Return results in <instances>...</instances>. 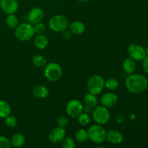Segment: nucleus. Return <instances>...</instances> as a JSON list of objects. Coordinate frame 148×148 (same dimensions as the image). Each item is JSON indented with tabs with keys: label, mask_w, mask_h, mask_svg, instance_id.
<instances>
[{
	"label": "nucleus",
	"mask_w": 148,
	"mask_h": 148,
	"mask_svg": "<svg viewBox=\"0 0 148 148\" xmlns=\"http://www.w3.org/2000/svg\"><path fill=\"white\" fill-rule=\"evenodd\" d=\"M49 27L55 33H62L67 30L69 22L67 17L62 14L52 16L49 21Z\"/></svg>",
	"instance_id": "7ed1b4c3"
},
{
	"label": "nucleus",
	"mask_w": 148,
	"mask_h": 148,
	"mask_svg": "<svg viewBox=\"0 0 148 148\" xmlns=\"http://www.w3.org/2000/svg\"><path fill=\"white\" fill-rule=\"evenodd\" d=\"M145 51H146V54H147V56H148V46H147V48L145 49Z\"/></svg>",
	"instance_id": "f704fd0d"
},
{
	"label": "nucleus",
	"mask_w": 148,
	"mask_h": 148,
	"mask_svg": "<svg viewBox=\"0 0 148 148\" xmlns=\"http://www.w3.org/2000/svg\"><path fill=\"white\" fill-rule=\"evenodd\" d=\"M84 106L82 103L77 99H72L66 106V112L71 118L77 119L78 116L83 112Z\"/></svg>",
	"instance_id": "1a4fd4ad"
},
{
	"label": "nucleus",
	"mask_w": 148,
	"mask_h": 148,
	"mask_svg": "<svg viewBox=\"0 0 148 148\" xmlns=\"http://www.w3.org/2000/svg\"><path fill=\"white\" fill-rule=\"evenodd\" d=\"M0 8L7 14H14L19 8L17 0H0Z\"/></svg>",
	"instance_id": "9b49d317"
},
{
	"label": "nucleus",
	"mask_w": 148,
	"mask_h": 148,
	"mask_svg": "<svg viewBox=\"0 0 148 148\" xmlns=\"http://www.w3.org/2000/svg\"><path fill=\"white\" fill-rule=\"evenodd\" d=\"M77 1H79V2H88V1H90V0H77Z\"/></svg>",
	"instance_id": "72a5a7b5"
},
{
	"label": "nucleus",
	"mask_w": 148,
	"mask_h": 148,
	"mask_svg": "<svg viewBox=\"0 0 148 148\" xmlns=\"http://www.w3.org/2000/svg\"><path fill=\"white\" fill-rule=\"evenodd\" d=\"M142 62H143V70L148 75V56H146L145 58Z\"/></svg>",
	"instance_id": "2f4dec72"
},
{
	"label": "nucleus",
	"mask_w": 148,
	"mask_h": 148,
	"mask_svg": "<svg viewBox=\"0 0 148 148\" xmlns=\"http://www.w3.org/2000/svg\"><path fill=\"white\" fill-rule=\"evenodd\" d=\"M127 90L132 94H140L145 92L148 88V79L140 74L129 75L125 81Z\"/></svg>",
	"instance_id": "f257e3e1"
},
{
	"label": "nucleus",
	"mask_w": 148,
	"mask_h": 148,
	"mask_svg": "<svg viewBox=\"0 0 148 148\" xmlns=\"http://www.w3.org/2000/svg\"><path fill=\"white\" fill-rule=\"evenodd\" d=\"M33 25L35 34H44L46 29V25H45L44 23H43L42 22H40V23H36V24Z\"/></svg>",
	"instance_id": "cd10ccee"
},
{
	"label": "nucleus",
	"mask_w": 148,
	"mask_h": 148,
	"mask_svg": "<svg viewBox=\"0 0 148 148\" xmlns=\"http://www.w3.org/2000/svg\"><path fill=\"white\" fill-rule=\"evenodd\" d=\"M4 121H5V124L7 125V127H10V128H14L17 126V118L12 115L7 116L6 118H4Z\"/></svg>",
	"instance_id": "bb28decb"
},
{
	"label": "nucleus",
	"mask_w": 148,
	"mask_h": 148,
	"mask_svg": "<svg viewBox=\"0 0 148 148\" xmlns=\"http://www.w3.org/2000/svg\"><path fill=\"white\" fill-rule=\"evenodd\" d=\"M136 67H137V64L134 60L131 59L130 57L127 58L124 60L122 64L123 71L125 72L126 74L128 75H131V74L134 73V71L136 70Z\"/></svg>",
	"instance_id": "f3484780"
},
{
	"label": "nucleus",
	"mask_w": 148,
	"mask_h": 148,
	"mask_svg": "<svg viewBox=\"0 0 148 148\" xmlns=\"http://www.w3.org/2000/svg\"><path fill=\"white\" fill-rule=\"evenodd\" d=\"M35 34L33 25L29 23L19 24L14 29V36L17 40L25 42L31 40Z\"/></svg>",
	"instance_id": "f03ea898"
},
{
	"label": "nucleus",
	"mask_w": 148,
	"mask_h": 148,
	"mask_svg": "<svg viewBox=\"0 0 148 148\" xmlns=\"http://www.w3.org/2000/svg\"><path fill=\"white\" fill-rule=\"evenodd\" d=\"M26 142V138L25 135L20 133H17L12 137L10 140L11 146L15 148L22 147Z\"/></svg>",
	"instance_id": "6ab92c4d"
},
{
	"label": "nucleus",
	"mask_w": 148,
	"mask_h": 148,
	"mask_svg": "<svg viewBox=\"0 0 148 148\" xmlns=\"http://www.w3.org/2000/svg\"><path fill=\"white\" fill-rule=\"evenodd\" d=\"M77 119V122L82 127H85L90 123L91 119L88 113H81Z\"/></svg>",
	"instance_id": "a878e982"
},
{
	"label": "nucleus",
	"mask_w": 148,
	"mask_h": 148,
	"mask_svg": "<svg viewBox=\"0 0 148 148\" xmlns=\"http://www.w3.org/2000/svg\"><path fill=\"white\" fill-rule=\"evenodd\" d=\"M32 92L36 98L39 99H44L49 95V89L43 85H37L33 87Z\"/></svg>",
	"instance_id": "dca6fc26"
},
{
	"label": "nucleus",
	"mask_w": 148,
	"mask_h": 148,
	"mask_svg": "<svg viewBox=\"0 0 148 148\" xmlns=\"http://www.w3.org/2000/svg\"><path fill=\"white\" fill-rule=\"evenodd\" d=\"M62 147L64 148H75L76 146V143L74 139L72 137H64L63 140H62Z\"/></svg>",
	"instance_id": "c85d7f7f"
},
{
	"label": "nucleus",
	"mask_w": 148,
	"mask_h": 148,
	"mask_svg": "<svg viewBox=\"0 0 148 148\" xmlns=\"http://www.w3.org/2000/svg\"><path fill=\"white\" fill-rule=\"evenodd\" d=\"M88 137L92 143L95 144H102L106 140V131L100 124H94L89 127L88 130Z\"/></svg>",
	"instance_id": "39448f33"
},
{
	"label": "nucleus",
	"mask_w": 148,
	"mask_h": 148,
	"mask_svg": "<svg viewBox=\"0 0 148 148\" xmlns=\"http://www.w3.org/2000/svg\"><path fill=\"white\" fill-rule=\"evenodd\" d=\"M129 56L135 62H142L147 56L145 49L137 43H132L127 48Z\"/></svg>",
	"instance_id": "6e6552de"
},
{
	"label": "nucleus",
	"mask_w": 148,
	"mask_h": 148,
	"mask_svg": "<svg viewBox=\"0 0 148 148\" xmlns=\"http://www.w3.org/2000/svg\"><path fill=\"white\" fill-rule=\"evenodd\" d=\"M75 140L79 143H84L89 140L88 137V130H85V129H79L76 131L75 134Z\"/></svg>",
	"instance_id": "5701e85b"
},
{
	"label": "nucleus",
	"mask_w": 148,
	"mask_h": 148,
	"mask_svg": "<svg viewBox=\"0 0 148 148\" xmlns=\"http://www.w3.org/2000/svg\"><path fill=\"white\" fill-rule=\"evenodd\" d=\"M63 33V36L64 38L66 40H69V39L71 38V37H72V33H71V32L69 31H67V30H64V32H62Z\"/></svg>",
	"instance_id": "473e14b6"
},
{
	"label": "nucleus",
	"mask_w": 148,
	"mask_h": 148,
	"mask_svg": "<svg viewBox=\"0 0 148 148\" xmlns=\"http://www.w3.org/2000/svg\"><path fill=\"white\" fill-rule=\"evenodd\" d=\"M105 88V79L103 77L98 75H94L89 78L87 83V88L88 92L99 95Z\"/></svg>",
	"instance_id": "0eeeda50"
},
{
	"label": "nucleus",
	"mask_w": 148,
	"mask_h": 148,
	"mask_svg": "<svg viewBox=\"0 0 148 148\" xmlns=\"http://www.w3.org/2000/svg\"><path fill=\"white\" fill-rule=\"evenodd\" d=\"M119 86V82L115 77H111L105 81V88L110 90H115Z\"/></svg>",
	"instance_id": "393cba45"
},
{
	"label": "nucleus",
	"mask_w": 148,
	"mask_h": 148,
	"mask_svg": "<svg viewBox=\"0 0 148 148\" xmlns=\"http://www.w3.org/2000/svg\"><path fill=\"white\" fill-rule=\"evenodd\" d=\"M92 119L96 124L102 126L108 124L111 119L109 110L108 108H106L103 106H96L95 108H92Z\"/></svg>",
	"instance_id": "423d86ee"
},
{
	"label": "nucleus",
	"mask_w": 148,
	"mask_h": 148,
	"mask_svg": "<svg viewBox=\"0 0 148 148\" xmlns=\"http://www.w3.org/2000/svg\"><path fill=\"white\" fill-rule=\"evenodd\" d=\"M12 108L10 104L4 100H0V118L4 119L10 115Z\"/></svg>",
	"instance_id": "412c9836"
},
{
	"label": "nucleus",
	"mask_w": 148,
	"mask_h": 148,
	"mask_svg": "<svg viewBox=\"0 0 148 148\" xmlns=\"http://www.w3.org/2000/svg\"><path fill=\"white\" fill-rule=\"evenodd\" d=\"M106 140L112 145H119L124 140V135L118 130H110L108 132H106Z\"/></svg>",
	"instance_id": "4468645a"
},
{
	"label": "nucleus",
	"mask_w": 148,
	"mask_h": 148,
	"mask_svg": "<svg viewBox=\"0 0 148 148\" xmlns=\"http://www.w3.org/2000/svg\"><path fill=\"white\" fill-rule=\"evenodd\" d=\"M63 70L60 65L56 62L46 64L44 67V76L50 82H56L62 76Z\"/></svg>",
	"instance_id": "20e7f679"
},
{
	"label": "nucleus",
	"mask_w": 148,
	"mask_h": 148,
	"mask_svg": "<svg viewBox=\"0 0 148 148\" xmlns=\"http://www.w3.org/2000/svg\"><path fill=\"white\" fill-rule=\"evenodd\" d=\"M49 43V38L45 34L37 35L34 38V45L37 49L43 50L48 46Z\"/></svg>",
	"instance_id": "a211bd4d"
},
{
	"label": "nucleus",
	"mask_w": 148,
	"mask_h": 148,
	"mask_svg": "<svg viewBox=\"0 0 148 148\" xmlns=\"http://www.w3.org/2000/svg\"><path fill=\"white\" fill-rule=\"evenodd\" d=\"M32 62L36 67H44L47 63V61L43 55L36 54L33 56V59H32Z\"/></svg>",
	"instance_id": "b1692460"
},
{
	"label": "nucleus",
	"mask_w": 148,
	"mask_h": 148,
	"mask_svg": "<svg viewBox=\"0 0 148 148\" xmlns=\"http://www.w3.org/2000/svg\"><path fill=\"white\" fill-rule=\"evenodd\" d=\"M83 101L85 106L88 107V108H93L98 104V98H97L96 95L88 92V93L85 94V96H84Z\"/></svg>",
	"instance_id": "aec40b11"
},
{
	"label": "nucleus",
	"mask_w": 148,
	"mask_h": 148,
	"mask_svg": "<svg viewBox=\"0 0 148 148\" xmlns=\"http://www.w3.org/2000/svg\"><path fill=\"white\" fill-rule=\"evenodd\" d=\"M44 17V12L40 7H33L27 14V21L32 25L42 22Z\"/></svg>",
	"instance_id": "f8f14e48"
},
{
	"label": "nucleus",
	"mask_w": 148,
	"mask_h": 148,
	"mask_svg": "<svg viewBox=\"0 0 148 148\" xmlns=\"http://www.w3.org/2000/svg\"><path fill=\"white\" fill-rule=\"evenodd\" d=\"M69 30L71 33L75 36H79L82 35L85 30V25L82 22L79 21V20H75L69 24Z\"/></svg>",
	"instance_id": "2eb2a0df"
},
{
	"label": "nucleus",
	"mask_w": 148,
	"mask_h": 148,
	"mask_svg": "<svg viewBox=\"0 0 148 148\" xmlns=\"http://www.w3.org/2000/svg\"><path fill=\"white\" fill-rule=\"evenodd\" d=\"M5 23L10 29H15L19 25V19L14 14H7L5 19Z\"/></svg>",
	"instance_id": "4be33fe9"
},
{
	"label": "nucleus",
	"mask_w": 148,
	"mask_h": 148,
	"mask_svg": "<svg viewBox=\"0 0 148 148\" xmlns=\"http://www.w3.org/2000/svg\"><path fill=\"white\" fill-rule=\"evenodd\" d=\"M119 101V97L114 92H108L103 94L101 98V104L106 108H111L115 106Z\"/></svg>",
	"instance_id": "ddd939ff"
},
{
	"label": "nucleus",
	"mask_w": 148,
	"mask_h": 148,
	"mask_svg": "<svg viewBox=\"0 0 148 148\" xmlns=\"http://www.w3.org/2000/svg\"><path fill=\"white\" fill-rule=\"evenodd\" d=\"M65 137H66V131L64 128L57 127L53 128L49 132L48 139L51 143L56 145L62 143Z\"/></svg>",
	"instance_id": "9d476101"
},
{
	"label": "nucleus",
	"mask_w": 148,
	"mask_h": 148,
	"mask_svg": "<svg viewBox=\"0 0 148 148\" xmlns=\"http://www.w3.org/2000/svg\"><path fill=\"white\" fill-rule=\"evenodd\" d=\"M10 140L4 136H0V148H10Z\"/></svg>",
	"instance_id": "c756f323"
},
{
	"label": "nucleus",
	"mask_w": 148,
	"mask_h": 148,
	"mask_svg": "<svg viewBox=\"0 0 148 148\" xmlns=\"http://www.w3.org/2000/svg\"><path fill=\"white\" fill-rule=\"evenodd\" d=\"M68 122V119L66 116H60L59 118H58L57 121H56V124H57V127H62V128H65V127L67 126Z\"/></svg>",
	"instance_id": "7c9ffc66"
}]
</instances>
